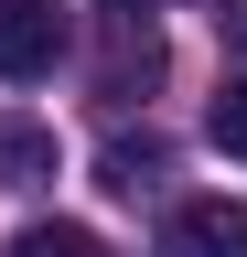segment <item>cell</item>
Wrapping results in <instances>:
<instances>
[{
    "label": "cell",
    "mask_w": 247,
    "mask_h": 257,
    "mask_svg": "<svg viewBox=\"0 0 247 257\" xmlns=\"http://www.w3.org/2000/svg\"><path fill=\"white\" fill-rule=\"evenodd\" d=\"M65 64V11L54 0H0V86H33Z\"/></svg>",
    "instance_id": "cell-1"
},
{
    "label": "cell",
    "mask_w": 247,
    "mask_h": 257,
    "mask_svg": "<svg viewBox=\"0 0 247 257\" xmlns=\"http://www.w3.org/2000/svg\"><path fill=\"white\" fill-rule=\"evenodd\" d=\"M161 257H247V204H226V193H204V204H172Z\"/></svg>",
    "instance_id": "cell-2"
},
{
    "label": "cell",
    "mask_w": 247,
    "mask_h": 257,
    "mask_svg": "<svg viewBox=\"0 0 247 257\" xmlns=\"http://www.w3.org/2000/svg\"><path fill=\"white\" fill-rule=\"evenodd\" d=\"M54 182V128L43 118H0V193H43Z\"/></svg>",
    "instance_id": "cell-3"
},
{
    "label": "cell",
    "mask_w": 247,
    "mask_h": 257,
    "mask_svg": "<svg viewBox=\"0 0 247 257\" xmlns=\"http://www.w3.org/2000/svg\"><path fill=\"white\" fill-rule=\"evenodd\" d=\"M161 172H172V150L150 140V128H140V140H129V128H118V140L97 150V182H108V193H150Z\"/></svg>",
    "instance_id": "cell-4"
},
{
    "label": "cell",
    "mask_w": 247,
    "mask_h": 257,
    "mask_svg": "<svg viewBox=\"0 0 247 257\" xmlns=\"http://www.w3.org/2000/svg\"><path fill=\"white\" fill-rule=\"evenodd\" d=\"M0 257H108V236L97 225H65V214H43V225H22Z\"/></svg>",
    "instance_id": "cell-5"
},
{
    "label": "cell",
    "mask_w": 247,
    "mask_h": 257,
    "mask_svg": "<svg viewBox=\"0 0 247 257\" xmlns=\"http://www.w3.org/2000/svg\"><path fill=\"white\" fill-rule=\"evenodd\" d=\"M204 140L226 150V161H247V75H236V86H226V96L204 107Z\"/></svg>",
    "instance_id": "cell-6"
},
{
    "label": "cell",
    "mask_w": 247,
    "mask_h": 257,
    "mask_svg": "<svg viewBox=\"0 0 247 257\" xmlns=\"http://www.w3.org/2000/svg\"><path fill=\"white\" fill-rule=\"evenodd\" d=\"M118 11V32H150V11H161V0H108Z\"/></svg>",
    "instance_id": "cell-7"
},
{
    "label": "cell",
    "mask_w": 247,
    "mask_h": 257,
    "mask_svg": "<svg viewBox=\"0 0 247 257\" xmlns=\"http://www.w3.org/2000/svg\"><path fill=\"white\" fill-rule=\"evenodd\" d=\"M215 22H226V54H247V0H226Z\"/></svg>",
    "instance_id": "cell-8"
}]
</instances>
